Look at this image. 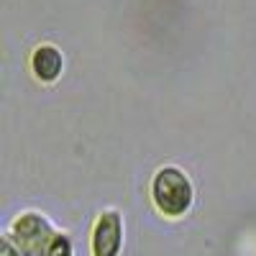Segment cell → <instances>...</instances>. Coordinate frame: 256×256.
Instances as JSON below:
<instances>
[{"instance_id":"7a4b0ae2","label":"cell","mask_w":256,"mask_h":256,"mask_svg":"<svg viewBox=\"0 0 256 256\" xmlns=\"http://www.w3.org/2000/svg\"><path fill=\"white\" fill-rule=\"evenodd\" d=\"M62 228L41 210H20L10 218L3 236L24 256H49L52 244Z\"/></svg>"},{"instance_id":"3957f363","label":"cell","mask_w":256,"mask_h":256,"mask_svg":"<svg viewBox=\"0 0 256 256\" xmlns=\"http://www.w3.org/2000/svg\"><path fill=\"white\" fill-rule=\"evenodd\" d=\"M126 248V216L118 208H102L88 230L90 256H123Z\"/></svg>"},{"instance_id":"6da1fadb","label":"cell","mask_w":256,"mask_h":256,"mask_svg":"<svg viewBox=\"0 0 256 256\" xmlns=\"http://www.w3.org/2000/svg\"><path fill=\"white\" fill-rule=\"evenodd\" d=\"M148 205L166 223H180L198 205V184L180 164H159L146 184Z\"/></svg>"},{"instance_id":"5b68a950","label":"cell","mask_w":256,"mask_h":256,"mask_svg":"<svg viewBox=\"0 0 256 256\" xmlns=\"http://www.w3.org/2000/svg\"><path fill=\"white\" fill-rule=\"evenodd\" d=\"M0 256H24L16 246H13V241L10 238H6L3 236V241H0Z\"/></svg>"},{"instance_id":"277c9868","label":"cell","mask_w":256,"mask_h":256,"mask_svg":"<svg viewBox=\"0 0 256 256\" xmlns=\"http://www.w3.org/2000/svg\"><path fill=\"white\" fill-rule=\"evenodd\" d=\"M26 70L36 84L54 88L67 72V56L52 41H38L26 56Z\"/></svg>"}]
</instances>
